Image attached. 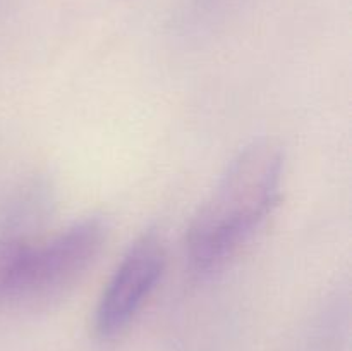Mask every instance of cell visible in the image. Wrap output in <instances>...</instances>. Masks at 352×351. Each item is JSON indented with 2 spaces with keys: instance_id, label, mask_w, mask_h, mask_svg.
Returning <instances> with one entry per match:
<instances>
[{
  "instance_id": "3957f363",
  "label": "cell",
  "mask_w": 352,
  "mask_h": 351,
  "mask_svg": "<svg viewBox=\"0 0 352 351\" xmlns=\"http://www.w3.org/2000/svg\"><path fill=\"white\" fill-rule=\"evenodd\" d=\"M105 236L103 219L86 217L45 243H34L24 299L47 301L71 288L98 257Z\"/></svg>"
},
{
  "instance_id": "277c9868",
  "label": "cell",
  "mask_w": 352,
  "mask_h": 351,
  "mask_svg": "<svg viewBox=\"0 0 352 351\" xmlns=\"http://www.w3.org/2000/svg\"><path fill=\"white\" fill-rule=\"evenodd\" d=\"M34 243L21 236L0 240V305L24 301Z\"/></svg>"
},
{
  "instance_id": "6da1fadb",
  "label": "cell",
  "mask_w": 352,
  "mask_h": 351,
  "mask_svg": "<svg viewBox=\"0 0 352 351\" xmlns=\"http://www.w3.org/2000/svg\"><path fill=\"white\" fill-rule=\"evenodd\" d=\"M284 155L272 140H256L237 153L199 206L186 234L192 267H222L267 220L280 196Z\"/></svg>"
},
{
  "instance_id": "7a4b0ae2",
  "label": "cell",
  "mask_w": 352,
  "mask_h": 351,
  "mask_svg": "<svg viewBox=\"0 0 352 351\" xmlns=\"http://www.w3.org/2000/svg\"><path fill=\"white\" fill-rule=\"evenodd\" d=\"M165 260L164 241L155 229L131 244L96 306L95 332L102 339H112L127 329L157 288Z\"/></svg>"
}]
</instances>
